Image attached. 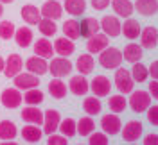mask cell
<instances>
[{
  "label": "cell",
  "instance_id": "42",
  "mask_svg": "<svg viewBox=\"0 0 158 145\" xmlns=\"http://www.w3.org/2000/svg\"><path fill=\"white\" fill-rule=\"evenodd\" d=\"M90 140L88 143L90 145H108V136H106V133H90Z\"/></svg>",
  "mask_w": 158,
  "mask_h": 145
},
{
  "label": "cell",
  "instance_id": "49",
  "mask_svg": "<svg viewBox=\"0 0 158 145\" xmlns=\"http://www.w3.org/2000/svg\"><path fill=\"white\" fill-rule=\"evenodd\" d=\"M4 63H6V59H4L2 56H0V74L4 72Z\"/></svg>",
  "mask_w": 158,
  "mask_h": 145
},
{
  "label": "cell",
  "instance_id": "21",
  "mask_svg": "<svg viewBox=\"0 0 158 145\" xmlns=\"http://www.w3.org/2000/svg\"><path fill=\"white\" fill-rule=\"evenodd\" d=\"M144 58V48L142 45H138V43H129L124 47V52H122V59H126L128 63H137L140 59Z\"/></svg>",
  "mask_w": 158,
  "mask_h": 145
},
{
  "label": "cell",
  "instance_id": "2",
  "mask_svg": "<svg viewBox=\"0 0 158 145\" xmlns=\"http://www.w3.org/2000/svg\"><path fill=\"white\" fill-rule=\"evenodd\" d=\"M128 104L135 113H144L151 106V95H149V91H144V90H138V91L133 90Z\"/></svg>",
  "mask_w": 158,
  "mask_h": 145
},
{
  "label": "cell",
  "instance_id": "39",
  "mask_svg": "<svg viewBox=\"0 0 158 145\" xmlns=\"http://www.w3.org/2000/svg\"><path fill=\"white\" fill-rule=\"evenodd\" d=\"M43 91H40L38 88H31V90H25V95H23V100L29 104V106H38L43 102Z\"/></svg>",
  "mask_w": 158,
  "mask_h": 145
},
{
  "label": "cell",
  "instance_id": "12",
  "mask_svg": "<svg viewBox=\"0 0 158 145\" xmlns=\"http://www.w3.org/2000/svg\"><path fill=\"white\" fill-rule=\"evenodd\" d=\"M40 13L43 18H50V20H59L63 14V6L59 4V0H47L43 2V6L40 7Z\"/></svg>",
  "mask_w": 158,
  "mask_h": 145
},
{
  "label": "cell",
  "instance_id": "36",
  "mask_svg": "<svg viewBox=\"0 0 158 145\" xmlns=\"http://www.w3.org/2000/svg\"><path fill=\"white\" fill-rule=\"evenodd\" d=\"M76 120L74 118H65V120H61L59 122V131H61V135L67 136V138H74V136L77 135V127H76Z\"/></svg>",
  "mask_w": 158,
  "mask_h": 145
},
{
  "label": "cell",
  "instance_id": "51",
  "mask_svg": "<svg viewBox=\"0 0 158 145\" xmlns=\"http://www.w3.org/2000/svg\"><path fill=\"white\" fill-rule=\"evenodd\" d=\"M2 4H11V2H15V0H0Z\"/></svg>",
  "mask_w": 158,
  "mask_h": 145
},
{
  "label": "cell",
  "instance_id": "40",
  "mask_svg": "<svg viewBox=\"0 0 158 145\" xmlns=\"http://www.w3.org/2000/svg\"><path fill=\"white\" fill-rule=\"evenodd\" d=\"M63 32L69 39H77L79 38V22L76 20H67L63 23Z\"/></svg>",
  "mask_w": 158,
  "mask_h": 145
},
{
  "label": "cell",
  "instance_id": "9",
  "mask_svg": "<svg viewBox=\"0 0 158 145\" xmlns=\"http://www.w3.org/2000/svg\"><path fill=\"white\" fill-rule=\"evenodd\" d=\"M142 131H144L142 122H138V120H129L128 124L124 126V129H122V140L128 142V143H133V142H137L138 138L142 136Z\"/></svg>",
  "mask_w": 158,
  "mask_h": 145
},
{
  "label": "cell",
  "instance_id": "29",
  "mask_svg": "<svg viewBox=\"0 0 158 145\" xmlns=\"http://www.w3.org/2000/svg\"><path fill=\"white\" fill-rule=\"evenodd\" d=\"M63 9L72 16H81L86 11V0H65Z\"/></svg>",
  "mask_w": 158,
  "mask_h": 145
},
{
  "label": "cell",
  "instance_id": "41",
  "mask_svg": "<svg viewBox=\"0 0 158 145\" xmlns=\"http://www.w3.org/2000/svg\"><path fill=\"white\" fill-rule=\"evenodd\" d=\"M15 30H16L15 23L9 22V20H4V22L0 23V38L2 39H11L13 36H15Z\"/></svg>",
  "mask_w": 158,
  "mask_h": 145
},
{
  "label": "cell",
  "instance_id": "26",
  "mask_svg": "<svg viewBox=\"0 0 158 145\" xmlns=\"http://www.w3.org/2000/svg\"><path fill=\"white\" fill-rule=\"evenodd\" d=\"M34 54L40 56V58H45V59H50L54 56V47H52V43H50L49 39L45 38H40L36 43H34Z\"/></svg>",
  "mask_w": 158,
  "mask_h": 145
},
{
  "label": "cell",
  "instance_id": "37",
  "mask_svg": "<svg viewBox=\"0 0 158 145\" xmlns=\"http://www.w3.org/2000/svg\"><path fill=\"white\" fill-rule=\"evenodd\" d=\"M126 106H128V100H126V97L122 95V93L110 97V100H108L110 111H113V113H122V111L126 109Z\"/></svg>",
  "mask_w": 158,
  "mask_h": 145
},
{
  "label": "cell",
  "instance_id": "13",
  "mask_svg": "<svg viewBox=\"0 0 158 145\" xmlns=\"http://www.w3.org/2000/svg\"><path fill=\"white\" fill-rule=\"evenodd\" d=\"M88 41H86V50H88L90 54H99L101 50H104V48L110 45V39L108 36L102 32H95L94 36H90V38H86Z\"/></svg>",
  "mask_w": 158,
  "mask_h": 145
},
{
  "label": "cell",
  "instance_id": "48",
  "mask_svg": "<svg viewBox=\"0 0 158 145\" xmlns=\"http://www.w3.org/2000/svg\"><path fill=\"white\" fill-rule=\"evenodd\" d=\"M144 145H158V135H148L144 138Z\"/></svg>",
  "mask_w": 158,
  "mask_h": 145
},
{
  "label": "cell",
  "instance_id": "47",
  "mask_svg": "<svg viewBox=\"0 0 158 145\" xmlns=\"http://www.w3.org/2000/svg\"><path fill=\"white\" fill-rule=\"evenodd\" d=\"M148 72H149V75H151V77L158 81V61H153V63L149 65V66H148Z\"/></svg>",
  "mask_w": 158,
  "mask_h": 145
},
{
  "label": "cell",
  "instance_id": "16",
  "mask_svg": "<svg viewBox=\"0 0 158 145\" xmlns=\"http://www.w3.org/2000/svg\"><path fill=\"white\" fill-rule=\"evenodd\" d=\"M69 88H70V91H72L74 95L85 97L86 93H88V90H90V83L86 81V77H85L83 74H79V75H74V77L70 79Z\"/></svg>",
  "mask_w": 158,
  "mask_h": 145
},
{
  "label": "cell",
  "instance_id": "34",
  "mask_svg": "<svg viewBox=\"0 0 158 145\" xmlns=\"http://www.w3.org/2000/svg\"><path fill=\"white\" fill-rule=\"evenodd\" d=\"M38 29L40 32L45 36V38H49V36H54L56 32H58V25H56V20H50V18H43L38 22Z\"/></svg>",
  "mask_w": 158,
  "mask_h": 145
},
{
  "label": "cell",
  "instance_id": "22",
  "mask_svg": "<svg viewBox=\"0 0 158 145\" xmlns=\"http://www.w3.org/2000/svg\"><path fill=\"white\" fill-rule=\"evenodd\" d=\"M111 7L115 11V14L122 18H129L135 13V6L131 0H111Z\"/></svg>",
  "mask_w": 158,
  "mask_h": 145
},
{
  "label": "cell",
  "instance_id": "27",
  "mask_svg": "<svg viewBox=\"0 0 158 145\" xmlns=\"http://www.w3.org/2000/svg\"><path fill=\"white\" fill-rule=\"evenodd\" d=\"M13 38L16 39V45L22 48H27L32 43V39H34V34H32V30L31 27H20V29L15 30V36Z\"/></svg>",
  "mask_w": 158,
  "mask_h": 145
},
{
  "label": "cell",
  "instance_id": "35",
  "mask_svg": "<svg viewBox=\"0 0 158 145\" xmlns=\"http://www.w3.org/2000/svg\"><path fill=\"white\" fill-rule=\"evenodd\" d=\"M131 77L135 83H146L149 77V72H148V66L142 65L140 61L133 63V68H131Z\"/></svg>",
  "mask_w": 158,
  "mask_h": 145
},
{
  "label": "cell",
  "instance_id": "44",
  "mask_svg": "<svg viewBox=\"0 0 158 145\" xmlns=\"http://www.w3.org/2000/svg\"><path fill=\"white\" fill-rule=\"evenodd\" d=\"M148 113V122L153 124V126H158V106H149L146 109Z\"/></svg>",
  "mask_w": 158,
  "mask_h": 145
},
{
  "label": "cell",
  "instance_id": "45",
  "mask_svg": "<svg viewBox=\"0 0 158 145\" xmlns=\"http://www.w3.org/2000/svg\"><path fill=\"white\" fill-rule=\"evenodd\" d=\"M110 2H111V0H92L90 4H92V7H94V9L102 11V9H106V7L110 6Z\"/></svg>",
  "mask_w": 158,
  "mask_h": 145
},
{
  "label": "cell",
  "instance_id": "10",
  "mask_svg": "<svg viewBox=\"0 0 158 145\" xmlns=\"http://www.w3.org/2000/svg\"><path fill=\"white\" fill-rule=\"evenodd\" d=\"M23 70V59L20 58L18 54H9L7 59H6V63H4V75L6 77H15L16 74H20Z\"/></svg>",
  "mask_w": 158,
  "mask_h": 145
},
{
  "label": "cell",
  "instance_id": "20",
  "mask_svg": "<svg viewBox=\"0 0 158 145\" xmlns=\"http://www.w3.org/2000/svg\"><path fill=\"white\" fill-rule=\"evenodd\" d=\"M99 30H101V23L95 18H85L79 22V36L83 38H90Z\"/></svg>",
  "mask_w": 158,
  "mask_h": 145
},
{
  "label": "cell",
  "instance_id": "14",
  "mask_svg": "<svg viewBox=\"0 0 158 145\" xmlns=\"http://www.w3.org/2000/svg\"><path fill=\"white\" fill-rule=\"evenodd\" d=\"M25 68H27V72L31 74H34V75H43V74H47L49 72V63H47V59L45 58H40V56H32L25 61Z\"/></svg>",
  "mask_w": 158,
  "mask_h": 145
},
{
  "label": "cell",
  "instance_id": "8",
  "mask_svg": "<svg viewBox=\"0 0 158 145\" xmlns=\"http://www.w3.org/2000/svg\"><path fill=\"white\" fill-rule=\"evenodd\" d=\"M13 83H15V88H18V90H31V88H38L40 81H38V75H34V74H31V72H20L16 74L15 77H13Z\"/></svg>",
  "mask_w": 158,
  "mask_h": 145
},
{
  "label": "cell",
  "instance_id": "30",
  "mask_svg": "<svg viewBox=\"0 0 158 145\" xmlns=\"http://www.w3.org/2000/svg\"><path fill=\"white\" fill-rule=\"evenodd\" d=\"M94 66H95V61H94V58L90 54H83L76 61V68H77L79 74H83V75H88L90 72L94 70Z\"/></svg>",
  "mask_w": 158,
  "mask_h": 145
},
{
  "label": "cell",
  "instance_id": "50",
  "mask_svg": "<svg viewBox=\"0 0 158 145\" xmlns=\"http://www.w3.org/2000/svg\"><path fill=\"white\" fill-rule=\"evenodd\" d=\"M4 14V6H2V2H0V16Z\"/></svg>",
  "mask_w": 158,
  "mask_h": 145
},
{
  "label": "cell",
  "instance_id": "4",
  "mask_svg": "<svg viewBox=\"0 0 158 145\" xmlns=\"http://www.w3.org/2000/svg\"><path fill=\"white\" fill-rule=\"evenodd\" d=\"M74 65L69 61V58H50V63H49V72L52 74V77H65L72 72Z\"/></svg>",
  "mask_w": 158,
  "mask_h": 145
},
{
  "label": "cell",
  "instance_id": "15",
  "mask_svg": "<svg viewBox=\"0 0 158 145\" xmlns=\"http://www.w3.org/2000/svg\"><path fill=\"white\" fill-rule=\"evenodd\" d=\"M90 90L94 91L95 97H108L110 91H111V83H110L108 77L97 75V77L90 83Z\"/></svg>",
  "mask_w": 158,
  "mask_h": 145
},
{
  "label": "cell",
  "instance_id": "18",
  "mask_svg": "<svg viewBox=\"0 0 158 145\" xmlns=\"http://www.w3.org/2000/svg\"><path fill=\"white\" fill-rule=\"evenodd\" d=\"M140 45L142 48H153L158 45V29L156 27H146L140 30Z\"/></svg>",
  "mask_w": 158,
  "mask_h": 145
},
{
  "label": "cell",
  "instance_id": "1",
  "mask_svg": "<svg viewBox=\"0 0 158 145\" xmlns=\"http://www.w3.org/2000/svg\"><path fill=\"white\" fill-rule=\"evenodd\" d=\"M122 63V52L115 47H106L104 50L99 52V65L106 70H113V68H118Z\"/></svg>",
  "mask_w": 158,
  "mask_h": 145
},
{
  "label": "cell",
  "instance_id": "11",
  "mask_svg": "<svg viewBox=\"0 0 158 145\" xmlns=\"http://www.w3.org/2000/svg\"><path fill=\"white\" fill-rule=\"evenodd\" d=\"M120 126H122V122L118 118V113H108V115H102V118H101V127L106 135L113 136L120 133Z\"/></svg>",
  "mask_w": 158,
  "mask_h": 145
},
{
  "label": "cell",
  "instance_id": "33",
  "mask_svg": "<svg viewBox=\"0 0 158 145\" xmlns=\"http://www.w3.org/2000/svg\"><path fill=\"white\" fill-rule=\"evenodd\" d=\"M83 109L88 113L90 116L94 115H99L101 113V109H102V104H101V100H99V97H86L85 100H83Z\"/></svg>",
  "mask_w": 158,
  "mask_h": 145
},
{
  "label": "cell",
  "instance_id": "38",
  "mask_svg": "<svg viewBox=\"0 0 158 145\" xmlns=\"http://www.w3.org/2000/svg\"><path fill=\"white\" fill-rule=\"evenodd\" d=\"M76 127H77V135L88 136L90 133H94V129H95V122H94V118L88 115V116H85V118H81L77 124H76Z\"/></svg>",
  "mask_w": 158,
  "mask_h": 145
},
{
  "label": "cell",
  "instance_id": "24",
  "mask_svg": "<svg viewBox=\"0 0 158 145\" xmlns=\"http://www.w3.org/2000/svg\"><path fill=\"white\" fill-rule=\"evenodd\" d=\"M133 6L142 16H153L158 13V0H137Z\"/></svg>",
  "mask_w": 158,
  "mask_h": 145
},
{
  "label": "cell",
  "instance_id": "28",
  "mask_svg": "<svg viewBox=\"0 0 158 145\" xmlns=\"http://www.w3.org/2000/svg\"><path fill=\"white\" fill-rule=\"evenodd\" d=\"M41 135H43V131H41L36 124L25 126L22 129V138H23L27 143H38L40 140H41Z\"/></svg>",
  "mask_w": 158,
  "mask_h": 145
},
{
  "label": "cell",
  "instance_id": "6",
  "mask_svg": "<svg viewBox=\"0 0 158 145\" xmlns=\"http://www.w3.org/2000/svg\"><path fill=\"white\" fill-rule=\"evenodd\" d=\"M101 29H102V32L108 36V38H117V36H120V22H118L117 16H111V14H106V16H102L101 18Z\"/></svg>",
  "mask_w": 158,
  "mask_h": 145
},
{
  "label": "cell",
  "instance_id": "52",
  "mask_svg": "<svg viewBox=\"0 0 158 145\" xmlns=\"http://www.w3.org/2000/svg\"><path fill=\"white\" fill-rule=\"evenodd\" d=\"M59 2H61V0H59Z\"/></svg>",
  "mask_w": 158,
  "mask_h": 145
},
{
  "label": "cell",
  "instance_id": "5",
  "mask_svg": "<svg viewBox=\"0 0 158 145\" xmlns=\"http://www.w3.org/2000/svg\"><path fill=\"white\" fill-rule=\"evenodd\" d=\"M22 100H23V95L20 93L18 88H6L2 91V95H0L2 106L7 107V109H16L22 104Z\"/></svg>",
  "mask_w": 158,
  "mask_h": 145
},
{
  "label": "cell",
  "instance_id": "25",
  "mask_svg": "<svg viewBox=\"0 0 158 145\" xmlns=\"http://www.w3.org/2000/svg\"><path fill=\"white\" fill-rule=\"evenodd\" d=\"M140 23L137 20L133 18H128L124 22V25H120V34H124V38L128 39H137L140 36Z\"/></svg>",
  "mask_w": 158,
  "mask_h": 145
},
{
  "label": "cell",
  "instance_id": "31",
  "mask_svg": "<svg viewBox=\"0 0 158 145\" xmlns=\"http://www.w3.org/2000/svg\"><path fill=\"white\" fill-rule=\"evenodd\" d=\"M49 93L54 99H58V100H61L63 97L67 95V84L61 81V77H54L49 83Z\"/></svg>",
  "mask_w": 158,
  "mask_h": 145
},
{
  "label": "cell",
  "instance_id": "32",
  "mask_svg": "<svg viewBox=\"0 0 158 145\" xmlns=\"http://www.w3.org/2000/svg\"><path fill=\"white\" fill-rule=\"evenodd\" d=\"M18 135V129L15 126V122L11 120H2L0 122V140H15Z\"/></svg>",
  "mask_w": 158,
  "mask_h": 145
},
{
  "label": "cell",
  "instance_id": "43",
  "mask_svg": "<svg viewBox=\"0 0 158 145\" xmlns=\"http://www.w3.org/2000/svg\"><path fill=\"white\" fill-rule=\"evenodd\" d=\"M47 143L49 145H69V140H67V136L63 135H49V140H47Z\"/></svg>",
  "mask_w": 158,
  "mask_h": 145
},
{
  "label": "cell",
  "instance_id": "17",
  "mask_svg": "<svg viewBox=\"0 0 158 145\" xmlns=\"http://www.w3.org/2000/svg\"><path fill=\"white\" fill-rule=\"evenodd\" d=\"M54 54H58V56H63V58H69L72 56L74 52H76V45H74V39H69L67 36H63V38H58L54 41Z\"/></svg>",
  "mask_w": 158,
  "mask_h": 145
},
{
  "label": "cell",
  "instance_id": "46",
  "mask_svg": "<svg viewBox=\"0 0 158 145\" xmlns=\"http://www.w3.org/2000/svg\"><path fill=\"white\" fill-rule=\"evenodd\" d=\"M149 95L158 100V81L156 79H153V81L149 83Z\"/></svg>",
  "mask_w": 158,
  "mask_h": 145
},
{
  "label": "cell",
  "instance_id": "23",
  "mask_svg": "<svg viewBox=\"0 0 158 145\" xmlns=\"http://www.w3.org/2000/svg\"><path fill=\"white\" fill-rule=\"evenodd\" d=\"M22 18L25 23H29V25H38V22L41 20V13L36 6H32V4H25L23 7H22Z\"/></svg>",
  "mask_w": 158,
  "mask_h": 145
},
{
  "label": "cell",
  "instance_id": "7",
  "mask_svg": "<svg viewBox=\"0 0 158 145\" xmlns=\"http://www.w3.org/2000/svg\"><path fill=\"white\" fill-rule=\"evenodd\" d=\"M59 122H61V115H59L58 109H47L43 113V133L45 135H52L56 133L59 127Z\"/></svg>",
  "mask_w": 158,
  "mask_h": 145
},
{
  "label": "cell",
  "instance_id": "3",
  "mask_svg": "<svg viewBox=\"0 0 158 145\" xmlns=\"http://www.w3.org/2000/svg\"><path fill=\"white\" fill-rule=\"evenodd\" d=\"M115 86L117 90L122 93V95H126V93H131L133 91V88H135V81L131 77V72L126 70V68H117V72H115Z\"/></svg>",
  "mask_w": 158,
  "mask_h": 145
},
{
  "label": "cell",
  "instance_id": "19",
  "mask_svg": "<svg viewBox=\"0 0 158 145\" xmlns=\"http://www.w3.org/2000/svg\"><path fill=\"white\" fill-rule=\"evenodd\" d=\"M22 120L27 122V124H36V126H41L43 124V111H40L38 106H29L22 109Z\"/></svg>",
  "mask_w": 158,
  "mask_h": 145
}]
</instances>
